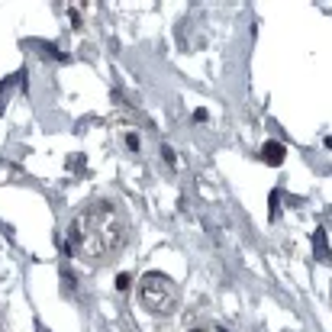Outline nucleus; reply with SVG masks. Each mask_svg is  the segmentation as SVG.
Segmentation results:
<instances>
[{
    "instance_id": "nucleus-7",
    "label": "nucleus",
    "mask_w": 332,
    "mask_h": 332,
    "mask_svg": "<svg viewBox=\"0 0 332 332\" xmlns=\"http://www.w3.org/2000/svg\"><path fill=\"white\" fill-rule=\"evenodd\" d=\"M193 332H223V329H193Z\"/></svg>"
},
{
    "instance_id": "nucleus-3",
    "label": "nucleus",
    "mask_w": 332,
    "mask_h": 332,
    "mask_svg": "<svg viewBox=\"0 0 332 332\" xmlns=\"http://www.w3.org/2000/svg\"><path fill=\"white\" fill-rule=\"evenodd\" d=\"M316 255L326 258V229H323V226L316 229Z\"/></svg>"
},
{
    "instance_id": "nucleus-1",
    "label": "nucleus",
    "mask_w": 332,
    "mask_h": 332,
    "mask_svg": "<svg viewBox=\"0 0 332 332\" xmlns=\"http://www.w3.org/2000/svg\"><path fill=\"white\" fill-rule=\"evenodd\" d=\"M139 300L142 307L148 309V313H174V307H178V284L171 278H165V274H145V278L139 281Z\"/></svg>"
},
{
    "instance_id": "nucleus-5",
    "label": "nucleus",
    "mask_w": 332,
    "mask_h": 332,
    "mask_svg": "<svg viewBox=\"0 0 332 332\" xmlns=\"http://www.w3.org/2000/svg\"><path fill=\"white\" fill-rule=\"evenodd\" d=\"M116 287H119V290H126V287H129V274H119V278H116Z\"/></svg>"
},
{
    "instance_id": "nucleus-2",
    "label": "nucleus",
    "mask_w": 332,
    "mask_h": 332,
    "mask_svg": "<svg viewBox=\"0 0 332 332\" xmlns=\"http://www.w3.org/2000/svg\"><path fill=\"white\" fill-rule=\"evenodd\" d=\"M284 145H278V142H264V145H261V158H264V162H268V165H281V162H284Z\"/></svg>"
},
{
    "instance_id": "nucleus-6",
    "label": "nucleus",
    "mask_w": 332,
    "mask_h": 332,
    "mask_svg": "<svg viewBox=\"0 0 332 332\" xmlns=\"http://www.w3.org/2000/svg\"><path fill=\"white\" fill-rule=\"evenodd\" d=\"M126 145H129L132 152H136V148H139V136H126Z\"/></svg>"
},
{
    "instance_id": "nucleus-4",
    "label": "nucleus",
    "mask_w": 332,
    "mask_h": 332,
    "mask_svg": "<svg viewBox=\"0 0 332 332\" xmlns=\"http://www.w3.org/2000/svg\"><path fill=\"white\" fill-rule=\"evenodd\" d=\"M162 155H165V162H168L171 168H178V155H174V148H171V145H162Z\"/></svg>"
}]
</instances>
